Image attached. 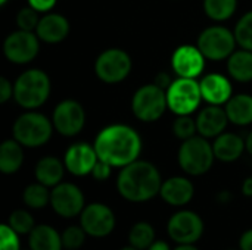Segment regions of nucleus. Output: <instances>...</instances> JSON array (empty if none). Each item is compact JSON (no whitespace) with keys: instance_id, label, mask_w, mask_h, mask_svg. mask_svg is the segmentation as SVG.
I'll use <instances>...</instances> for the list:
<instances>
[{"instance_id":"1","label":"nucleus","mask_w":252,"mask_h":250,"mask_svg":"<svg viewBox=\"0 0 252 250\" xmlns=\"http://www.w3.org/2000/svg\"><path fill=\"white\" fill-rule=\"evenodd\" d=\"M93 146L100 161L120 169L137 161L143 149L140 134L127 124L103 127L97 133Z\"/></svg>"},{"instance_id":"2","label":"nucleus","mask_w":252,"mask_h":250,"mask_svg":"<svg viewBox=\"0 0 252 250\" xmlns=\"http://www.w3.org/2000/svg\"><path fill=\"white\" fill-rule=\"evenodd\" d=\"M162 178L159 169L149 161H134L121 168L117 178L120 196L131 203H143L159 194Z\"/></svg>"},{"instance_id":"3","label":"nucleus","mask_w":252,"mask_h":250,"mask_svg":"<svg viewBox=\"0 0 252 250\" xmlns=\"http://www.w3.org/2000/svg\"><path fill=\"white\" fill-rule=\"evenodd\" d=\"M52 81L46 71L31 68L24 71L13 83V100L24 111H37L50 97Z\"/></svg>"},{"instance_id":"4","label":"nucleus","mask_w":252,"mask_h":250,"mask_svg":"<svg viewBox=\"0 0 252 250\" xmlns=\"http://www.w3.org/2000/svg\"><path fill=\"white\" fill-rule=\"evenodd\" d=\"M55 131L52 119L38 111H25L12 125V137L24 147H41L52 139Z\"/></svg>"},{"instance_id":"5","label":"nucleus","mask_w":252,"mask_h":250,"mask_svg":"<svg viewBox=\"0 0 252 250\" xmlns=\"http://www.w3.org/2000/svg\"><path fill=\"white\" fill-rule=\"evenodd\" d=\"M214 161L216 155L213 143L199 134L182 141L177 152V162L182 171L192 177L207 174L213 168Z\"/></svg>"},{"instance_id":"6","label":"nucleus","mask_w":252,"mask_h":250,"mask_svg":"<svg viewBox=\"0 0 252 250\" xmlns=\"http://www.w3.org/2000/svg\"><path fill=\"white\" fill-rule=\"evenodd\" d=\"M167 109V93L155 83L139 87L131 97V112L142 122H157Z\"/></svg>"},{"instance_id":"7","label":"nucleus","mask_w":252,"mask_h":250,"mask_svg":"<svg viewBox=\"0 0 252 250\" xmlns=\"http://www.w3.org/2000/svg\"><path fill=\"white\" fill-rule=\"evenodd\" d=\"M168 109L176 115H192L201 106L202 94L198 80L177 77L165 90Z\"/></svg>"},{"instance_id":"8","label":"nucleus","mask_w":252,"mask_h":250,"mask_svg":"<svg viewBox=\"0 0 252 250\" xmlns=\"http://www.w3.org/2000/svg\"><path fill=\"white\" fill-rule=\"evenodd\" d=\"M196 46L204 53L207 60L220 62L227 60L236 50L235 32L223 25H211L201 31L196 40Z\"/></svg>"},{"instance_id":"9","label":"nucleus","mask_w":252,"mask_h":250,"mask_svg":"<svg viewBox=\"0 0 252 250\" xmlns=\"http://www.w3.org/2000/svg\"><path fill=\"white\" fill-rule=\"evenodd\" d=\"M133 69L131 56L118 47L103 50L94 60V74L105 84L123 83Z\"/></svg>"},{"instance_id":"10","label":"nucleus","mask_w":252,"mask_h":250,"mask_svg":"<svg viewBox=\"0 0 252 250\" xmlns=\"http://www.w3.org/2000/svg\"><path fill=\"white\" fill-rule=\"evenodd\" d=\"M40 52V38L34 31L16 29L3 41L4 57L15 65H27L32 62Z\"/></svg>"},{"instance_id":"11","label":"nucleus","mask_w":252,"mask_h":250,"mask_svg":"<svg viewBox=\"0 0 252 250\" xmlns=\"http://www.w3.org/2000/svg\"><path fill=\"white\" fill-rule=\"evenodd\" d=\"M50 119L56 133L63 137H75L83 131L87 116L84 106L80 102L65 99L55 106Z\"/></svg>"},{"instance_id":"12","label":"nucleus","mask_w":252,"mask_h":250,"mask_svg":"<svg viewBox=\"0 0 252 250\" xmlns=\"http://www.w3.org/2000/svg\"><path fill=\"white\" fill-rule=\"evenodd\" d=\"M204 221L193 211H177L167 222V233L177 245H195L204 234Z\"/></svg>"},{"instance_id":"13","label":"nucleus","mask_w":252,"mask_h":250,"mask_svg":"<svg viewBox=\"0 0 252 250\" xmlns=\"http://www.w3.org/2000/svg\"><path fill=\"white\" fill-rule=\"evenodd\" d=\"M115 214L114 211L100 202L86 205L80 214V225L87 233V236L94 239H103L109 236L115 228Z\"/></svg>"},{"instance_id":"14","label":"nucleus","mask_w":252,"mask_h":250,"mask_svg":"<svg viewBox=\"0 0 252 250\" xmlns=\"http://www.w3.org/2000/svg\"><path fill=\"white\" fill-rule=\"evenodd\" d=\"M50 206L62 218L78 217L86 208L83 190L72 183H59L50 190Z\"/></svg>"},{"instance_id":"15","label":"nucleus","mask_w":252,"mask_h":250,"mask_svg":"<svg viewBox=\"0 0 252 250\" xmlns=\"http://www.w3.org/2000/svg\"><path fill=\"white\" fill-rule=\"evenodd\" d=\"M170 62L171 69L177 77L198 80L205 69L207 57L196 44H182L176 47Z\"/></svg>"},{"instance_id":"16","label":"nucleus","mask_w":252,"mask_h":250,"mask_svg":"<svg viewBox=\"0 0 252 250\" xmlns=\"http://www.w3.org/2000/svg\"><path fill=\"white\" fill-rule=\"evenodd\" d=\"M62 161L69 174L75 177H86V175H92V171L96 162L99 161V156L93 144L86 141H78L66 149Z\"/></svg>"},{"instance_id":"17","label":"nucleus","mask_w":252,"mask_h":250,"mask_svg":"<svg viewBox=\"0 0 252 250\" xmlns=\"http://www.w3.org/2000/svg\"><path fill=\"white\" fill-rule=\"evenodd\" d=\"M199 85L202 99L208 105L224 106L233 96L232 81L229 80V77L219 72L204 75L199 81Z\"/></svg>"},{"instance_id":"18","label":"nucleus","mask_w":252,"mask_h":250,"mask_svg":"<svg viewBox=\"0 0 252 250\" xmlns=\"http://www.w3.org/2000/svg\"><path fill=\"white\" fill-rule=\"evenodd\" d=\"M195 119L198 127V134L208 140L216 139L221 133H224L229 124V118L224 106H216V105H208L202 108Z\"/></svg>"},{"instance_id":"19","label":"nucleus","mask_w":252,"mask_h":250,"mask_svg":"<svg viewBox=\"0 0 252 250\" xmlns=\"http://www.w3.org/2000/svg\"><path fill=\"white\" fill-rule=\"evenodd\" d=\"M71 25L66 16L61 13L47 12L40 18V22L37 25L35 34L38 35L40 41L47 44H58L63 41L69 34Z\"/></svg>"},{"instance_id":"20","label":"nucleus","mask_w":252,"mask_h":250,"mask_svg":"<svg viewBox=\"0 0 252 250\" xmlns=\"http://www.w3.org/2000/svg\"><path fill=\"white\" fill-rule=\"evenodd\" d=\"M161 199L171 206H186L195 196V187L186 177H170L162 181L159 190Z\"/></svg>"},{"instance_id":"21","label":"nucleus","mask_w":252,"mask_h":250,"mask_svg":"<svg viewBox=\"0 0 252 250\" xmlns=\"http://www.w3.org/2000/svg\"><path fill=\"white\" fill-rule=\"evenodd\" d=\"M213 149L217 161L224 164H232L244 155V152L247 150V144L241 136L224 131L214 139Z\"/></svg>"},{"instance_id":"22","label":"nucleus","mask_w":252,"mask_h":250,"mask_svg":"<svg viewBox=\"0 0 252 250\" xmlns=\"http://www.w3.org/2000/svg\"><path fill=\"white\" fill-rule=\"evenodd\" d=\"M65 171L66 168L63 161L56 156H44L35 164L34 175L38 183L44 184L49 189H53L55 186L62 183Z\"/></svg>"},{"instance_id":"23","label":"nucleus","mask_w":252,"mask_h":250,"mask_svg":"<svg viewBox=\"0 0 252 250\" xmlns=\"http://www.w3.org/2000/svg\"><path fill=\"white\" fill-rule=\"evenodd\" d=\"M229 122L238 127H247L252 124V96L247 93L233 94L224 105Z\"/></svg>"},{"instance_id":"24","label":"nucleus","mask_w":252,"mask_h":250,"mask_svg":"<svg viewBox=\"0 0 252 250\" xmlns=\"http://www.w3.org/2000/svg\"><path fill=\"white\" fill-rule=\"evenodd\" d=\"M24 146L13 137L0 144V171L6 175L18 172L24 164Z\"/></svg>"},{"instance_id":"25","label":"nucleus","mask_w":252,"mask_h":250,"mask_svg":"<svg viewBox=\"0 0 252 250\" xmlns=\"http://www.w3.org/2000/svg\"><path fill=\"white\" fill-rule=\"evenodd\" d=\"M28 245L31 250H62V236L50 225H35L28 234Z\"/></svg>"},{"instance_id":"26","label":"nucleus","mask_w":252,"mask_h":250,"mask_svg":"<svg viewBox=\"0 0 252 250\" xmlns=\"http://www.w3.org/2000/svg\"><path fill=\"white\" fill-rule=\"evenodd\" d=\"M229 77L238 83L252 81V52L245 49H236L227 59Z\"/></svg>"},{"instance_id":"27","label":"nucleus","mask_w":252,"mask_h":250,"mask_svg":"<svg viewBox=\"0 0 252 250\" xmlns=\"http://www.w3.org/2000/svg\"><path fill=\"white\" fill-rule=\"evenodd\" d=\"M202 7L211 21L224 22L236 13L238 0H204Z\"/></svg>"},{"instance_id":"28","label":"nucleus","mask_w":252,"mask_h":250,"mask_svg":"<svg viewBox=\"0 0 252 250\" xmlns=\"http://www.w3.org/2000/svg\"><path fill=\"white\" fill-rule=\"evenodd\" d=\"M22 200L30 209H43L50 205V190L38 181L28 184L22 193Z\"/></svg>"},{"instance_id":"29","label":"nucleus","mask_w":252,"mask_h":250,"mask_svg":"<svg viewBox=\"0 0 252 250\" xmlns=\"http://www.w3.org/2000/svg\"><path fill=\"white\" fill-rule=\"evenodd\" d=\"M155 242V228L145 221L136 222L128 233L130 246L139 250H148L149 246Z\"/></svg>"},{"instance_id":"30","label":"nucleus","mask_w":252,"mask_h":250,"mask_svg":"<svg viewBox=\"0 0 252 250\" xmlns=\"http://www.w3.org/2000/svg\"><path fill=\"white\" fill-rule=\"evenodd\" d=\"M236 43L241 49L252 52V10L244 13L233 29Z\"/></svg>"},{"instance_id":"31","label":"nucleus","mask_w":252,"mask_h":250,"mask_svg":"<svg viewBox=\"0 0 252 250\" xmlns=\"http://www.w3.org/2000/svg\"><path fill=\"white\" fill-rule=\"evenodd\" d=\"M7 224L12 230H15L19 236L22 234H30L34 227H35V222H34V218L32 215L25 211V209H18V211H13L10 215H9V220H7Z\"/></svg>"},{"instance_id":"32","label":"nucleus","mask_w":252,"mask_h":250,"mask_svg":"<svg viewBox=\"0 0 252 250\" xmlns=\"http://www.w3.org/2000/svg\"><path fill=\"white\" fill-rule=\"evenodd\" d=\"M171 131L173 134L185 141L190 137H195L198 134V127H196V119L192 118L190 115H182V116H176L173 125H171Z\"/></svg>"},{"instance_id":"33","label":"nucleus","mask_w":252,"mask_h":250,"mask_svg":"<svg viewBox=\"0 0 252 250\" xmlns=\"http://www.w3.org/2000/svg\"><path fill=\"white\" fill-rule=\"evenodd\" d=\"M61 236H62V245L65 249L77 250L84 245L87 233L83 230L81 225H71V227H66Z\"/></svg>"},{"instance_id":"34","label":"nucleus","mask_w":252,"mask_h":250,"mask_svg":"<svg viewBox=\"0 0 252 250\" xmlns=\"http://www.w3.org/2000/svg\"><path fill=\"white\" fill-rule=\"evenodd\" d=\"M40 18L41 16H38V12L35 9H32L31 6H25V7L19 9V12L16 13V25L19 29L35 32Z\"/></svg>"},{"instance_id":"35","label":"nucleus","mask_w":252,"mask_h":250,"mask_svg":"<svg viewBox=\"0 0 252 250\" xmlns=\"http://www.w3.org/2000/svg\"><path fill=\"white\" fill-rule=\"evenodd\" d=\"M0 250H21L19 234L12 230L9 224L0 227Z\"/></svg>"},{"instance_id":"36","label":"nucleus","mask_w":252,"mask_h":250,"mask_svg":"<svg viewBox=\"0 0 252 250\" xmlns=\"http://www.w3.org/2000/svg\"><path fill=\"white\" fill-rule=\"evenodd\" d=\"M111 174H112V167H111L109 164L100 161V159L96 162V165H94V168H93V171H92V177H93L94 180H97V181H105V180H108V178L111 177Z\"/></svg>"},{"instance_id":"37","label":"nucleus","mask_w":252,"mask_h":250,"mask_svg":"<svg viewBox=\"0 0 252 250\" xmlns=\"http://www.w3.org/2000/svg\"><path fill=\"white\" fill-rule=\"evenodd\" d=\"M10 99H13V84L7 78L0 77V103H7Z\"/></svg>"},{"instance_id":"38","label":"nucleus","mask_w":252,"mask_h":250,"mask_svg":"<svg viewBox=\"0 0 252 250\" xmlns=\"http://www.w3.org/2000/svg\"><path fill=\"white\" fill-rule=\"evenodd\" d=\"M27 1H28V6L35 9L38 13H47L56 6L58 0H27Z\"/></svg>"},{"instance_id":"39","label":"nucleus","mask_w":252,"mask_h":250,"mask_svg":"<svg viewBox=\"0 0 252 250\" xmlns=\"http://www.w3.org/2000/svg\"><path fill=\"white\" fill-rule=\"evenodd\" d=\"M239 249L241 250H252V228L247 230L241 239H239Z\"/></svg>"},{"instance_id":"40","label":"nucleus","mask_w":252,"mask_h":250,"mask_svg":"<svg viewBox=\"0 0 252 250\" xmlns=\"http://www.w3.org/2000/svg\"><path fill=\"white\" fill-rule=\"evenodd\" d=\"M154 83H155L157 85H159L161 88L167 90V88H168V85L173 83V80L170 78V75H168V74H165V72H159V74L155 77Z\"/></svg>"},{"instance_id":"41","label":"nucleus","mask_w":252,"mask_h":250,"mask_svg":"<svg viewBox=\"0 0 252 250\" xmlns=\"http://www.w3.org/2000/svg\"><path fill=\"white\" fill-rule=\"evenodd\" d=\"M242 194L245 197H252V177H247L242 183Z\"/></svg>"},{"instance_id":"42","label":"nucleus","mask_w":252,"mask_h":250,"mask_svg":"<svg viewBox=\"0 0 252 250\" xmlns=\"http://www.w3.org/2000/svg\"><path fill=\"white\" fill-rule=\"evenodd\" d=\"M148 250H171V249H170V246H168L165 242H162V240H155V242L149 246V249Z\"/></svg>"},{"instance_id":"43","label":"nucleus","mask_w":252,"mask_h":250,"mask_svg":"<svg viewBox=\"0 0 252 250\" xmlns=\"http://www.w3.org/2000/svg\"><path fill=\"white\" fill-rule=\"evenodd\" d=\"M217 200H219L220 203H229V202L232 200V194H230L227 190L220 192V193L217 194Z\"/></svg>"},{"instance_id":"44","label":"nucleus","mask_w":252,"mask_h":250,"mask_svg":"<svg viewBox=\"0 0 252 250\" xmlns=\"http://www.w3.org/2000/svg\"><path fill=\"white\" fill-rule=\"evenodd\" d=\"M245 144H247V152L252 156V131L248 134V137L245 139Z\"/></svg>"},{"instance_id":"45","label":"nucleus","mask_w":252,"mask_h":250,"mask_svg":"<svg viewBox=\"0 0 252 250\" xmlns=\"http://www.w3.org/2000/svg\"><path fill=\"white\" fill-rule=\"evenodd\" d=\"M173 250H199L195 245H177V248Z\"/></svg>"},{"instance_id":"46","label":"nucleus","mask_w":252,"mask_h":250,"mask_svg":"<svg viewBox=\"0 0 252 250\" xmlns=\"http://www.w3.org/2000/svg\"><path fill=\"white\" fill-rule=\"evenodd\" d=\"M121 250H139V249H136V248H133V246H130V245H128V246L123 248V249H121Z\"/></svg>"},{"instance_id":"47","label":"nucleus","mask_w":252,"mask_h":250,"mask_svg":"<svg viewBox=\"0 0 252 250\" xmlns=\"http://www.w3.org/2000/svg\"><path fill=\"white\" fill-rule=\"evenodd\" d=\"M7 3V0H0V4H6Z\"/></svg>"},{"instance_id":"48","label":"nucleus","mask_w":252,"mask_h":250,"mask_svg":"<svg viewBox=\"0 0 252 250\" xmlns=\"http://www.w3.org/2000/svg\"><path fill=\"white\" fill-rule=\"evenodd\" d=\"M227 250H241V249H227Z\"/></svg>"},{"instance_id":"49","label":"nucleus","mask_w":252,"mask_h":250,"mask_svg":"<svg viewBox=\"0 0 252 250\" xmlns=\"http://www.w3.org/2000/svg\"><path fill=\"white\" fill-rule=\"evenodd\" d=\"M30 250H31V249H30Z\"/></svg>"}]
</instances>
